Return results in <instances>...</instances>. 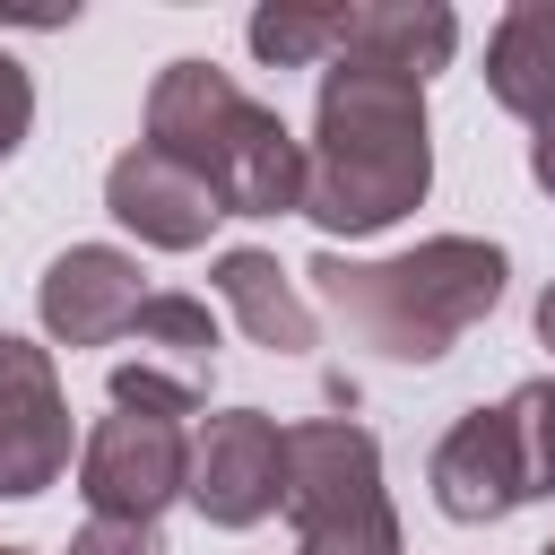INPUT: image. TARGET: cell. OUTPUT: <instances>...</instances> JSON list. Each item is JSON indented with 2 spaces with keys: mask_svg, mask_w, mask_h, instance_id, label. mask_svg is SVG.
Here are the masks:
<instances>
[{
  "mask_svg": "<svg viewBox=\"0 0 555 555\" xmlns=\"http://www.w3.org/2000/svg\"><path fill=\"white\" fill-rule=\"evenodd\" d=\"M434 191L425 87L373 61H330L304 139V217L321 234H382Z\"/></svg>",
  "mask_w": 555,
  "mask_h": 555,
  "instance_id": "obj_1",
  "label": "cell"
},
{
  "mask_svg": "<svg viewBox=\"0 0 555 555\" xmlns=\"http://www.w3.org/2000/svg\"><path fill=\"white\" fill-rule=\"evenodd\" d=\"M312 295L338 312V330L390 364H442L494 304H503V243L486 234H425L416 251H390V260H347V251H321L312 269Z\"/></svg>",
  "mask_w": 555,
  "mask_h": 555,
  "instance_id": "obj_2",
  "label": "cell"
},
{
  "mask_svg": "<svg viewBox=\"0 0 555 555\" xmlns=\"http://www.w3.org/2000/svg\"><path fill=\"white\" fill-rule=\"evenodd\" d=\"M147 147L191 165L225 217H286L304 208V139L243 95L217 61H165L147 87Z\"/></svg>",
  "mask_w": 555,
  "mask_h": 555,
  "instance_id": "obj_3",
  "label": "cell"
},
{
  "mask_svg": "<svg viewBox=\"0 0 555 555\" xmlns=\"http://www.w3.org/2000/svg\"><path fill=\"white\" fill-rule=\"evenodd\" d=\"M425 486H434L442 520H460V529H486L520 503H546L555 494V382H520L512 399L468 408L434 442Z\"/></svg>",
  "mask_w": 555,
  "mask_h": 555,
  "instance_id": "obj_4",
  "label": "cell"
},
{
  "mask_svg": "<svg viewBox=\"0 0 555 555\" xmlns=\"http://www.w3.org/2000/svg\"><path fill=\"white\" fill-rule=\"evenodd\" d=\"M286 520H295V538H338V546L399 538V512L382 494V442L356 416L286 425Z\"/></svg>",
  "mask_w": 555,
  "mask_h": 555,
  "instance_id": "obj_5",
  "label": "cell"
},
{
  "mask_svg": "<svg viewBox=\"0 0 555 555\" xmlns=\"http://www.w3.org/2000/svg\"><path fill=\"white\" fill-rule=\"evenodd\" d=\"M191 486V434L156 408H113L78 442V494L95 520H156Z\"/></svg>",
  "mask_w": 555,
  "mask_h": 555,
  "instance_id": "obj_6",
  "label": "cell"
},
{
  "mask_svg": "<svg viewBox=\"0 0 555 555\" xmlns=\"http://www.w3.org/2000/svg\"><path fill=\"white\" fill-rule=\"evenodd\" d=\"M182 503L208 529H260L269 512H286V425L260 408H217L191 434V486Z\"/></svg>",
  "mask_w": 555,
  "mask_h": 555,
  "instance_id": "obj_7",
  "label": "cell"
},
{
  "mask_svg": "<svg viewBox=\"0 0 555 555\" xmlns=\"http://www.w3.org/2000/svg\"><path fill=\"white\" fill-rule=\"evenodd\" d=\"M130 356L113 364V408H156V416H191L208 399V373H217V321L199 295H147L139 321L121 330Z\"/></svg>",
  "mask_w": 555,
  "mask_h": 555,
  "instance_id": "obj_8",
  "label": "cell"
},
{
  "mask_svg": "<svg viewBox=\"0 0 555 555\" xmlns=\"http://www.w3.org/2000/svg\"><path fill=\"white\" fill-rule=\"evenodd\" d=\"M61 468H69V399H61L52 347L0 330V494L26 503L61 486Z\"/></svg>",
  "mask_w": 555,
  "mask_h": 555,
  "instance_id": "obj_9",
  "label": "cell"
},
{
  "mask_svg": "<svg viewBox=\"0 0 555 555\" xmlns=\"http://www.w3.org/2000/svg\"><path fill=\"white\" fill-rule=\"evenodd\" d=\"M139 278H147V269H139L130 251H113V243H69V251L35 278V312H43V330H52L61 347H113V338L139 321V304H147Z\"/></svg>",
  "mask_w": 555,
  "mask_h": 555,
  "instance_id": "obj_10",
  "label": "cell"
},
{
  "mask_svg": "<svg viewBox=\"0 0 555 555\" xmlns=\"http://www.w3.org/2000/svg\"><path fill=\"white\" fill-rule=\"evenodd\" d=\"M104 208H113L139 243H156V251H199L208 225L225 217L217 191H208L191 165H173L165 147H147V139L113 156V173H104Z\"/></svg>",
  "mask_w": 555,
  "mask_h": 555,
  "instance_id": "obj_11",
  "label": "cell"
},
{
  "mask_svg": "<svg viewBox=\"0 0 555 555\" xmlns=\"http://www.w3.org/2000/svg\"><path fill=\"white\" fill-rule=\"evenodd\" d=\"M451 52H460V17L442 0H356L347 9V43H338V61H373V69H399L416 87Z\"/></svg>",
  "mask_w": 555,
  "mask_h": 555,
  "instance_id": "obj_12",
  "label": "cell"
},
{
  "mask_svg": "<svg viewBox=\"0 0 555 555\" xmlns=\"http://www.w3.org/2000/svg\"><path fill=\"white\" fill-rule=\"evenodd\" d=\"M486 95L520 121H555V0H512L486 35Z\"/></svg>",
  "mask_w": 555,
  "mask_h": 555,
  "instance_id": "obj_13",
  "label": "cell"
},
{
  "mask_svg": "<svg viewBox=\"0 0 555 555\" xmlns=\"http://www.w3.org/2000/svg\"><path fill=\"white\" fill-rule=\"evenodd\" d=\"M208 286H217L225 312L251 330V347H269V356H312V304L295 295V278H286L269 251H251V243L217 251Z\"/></svg>",
  "mask_w": 555,
  "mask_h": 555,
  "instance_id": "obj_14",
  "label": "cell"
},
{
  "mask_svg": "<svg viewBox=\"0 0 555 555\" xmlns=\"http://www.w3.org/2000/svg\"><path fill=\"white\" fill-rule=\"evenodd\" d=\"M251 52L269 61V69H330L338 61V43H347V9H304V0H269V9H251Z\"/></svg>",
  "mask_w": 555,
  "mask_h": 555,
  "instance_id": "obj_15",
  "label": "cell"
},
{
  "mask_svg": "<svg viewBox=\"0 0 555 555\" xmlns=\"http://www.w3.org/2000/svg\"><path fill=\"white\" fill-rule=\"evenodd\" d=\"M69 555H165V538H156V520H87L69 538Z\"/></svg>",
  "mask_w": 555,
  "mask_h": 555,
  "instance_id": "obj_16",
  "label": "cell"
},
{
  "mask_svg": "<svg viewBox=\"0 0 555 555\" xmlns=\"http://www.w3.org/2000/svg\"><path fill=\"white\" fill-rule=\"evenodd\" d=\"M26 130H35V78L0 52V156H17V147H26Z\"/></svg>",
  "mask_w": 555,
  "mask_h": 555,
  "instance_id": "obj_17",
  "label": "cell"
},
{
  "mask_svg": "<svg viewBox=\"0 0 555 555\" xmlns=\"http://www.w3.org/2000/svg\"><path fill=\"white\" fill-rule=\"evenodd\" d=\"M529 173H538V191L555 199V121H546V130L529 139Z\"/></svg>",
  "mask_w": 555,
  "mask_h": 555,
  "instance_id": "obj_18",
  "label": "cell"
},
{
  "mask_svg": "<svg viewBox=\"0 0 555 555\" xmlns=\"http://www.w3.org/2000/svg\"><path fill=\"white\" fill-rule=\"evenodd\" d=\"M295 555H399V538H390V546H338V538H295Z\"/></svg>",
  "mask_w": 555,
  "mask_h": 555,
  "instance_id": "obj_19",
  "label": "cell"
},
{
  "mask_svg": "<svg viewBox=\"0 0 555 555\" xmlns=\"http://www.w3.org/2000/svg\"><path fill=\"white\" fill-rule=\"evenodd\" d=\"M538 338L555 347V278H546V295H538Z\"/></svg>",
  "mask_w": 555,
  "mask_h": 555,
  "instance_id": "obj_20",
  "label": "cell"
},
{
  "mask_svg": "<svg viewBox=\"0 0 555 555\" xmlns=\"http://www.w3.org/2000/svg\"><path fill=\"white\" fill-rule=\"evenodd\" d=\"M538 555H555V538H546V546H538Z\"/></svg>",
  "mask_w": 555,
  "mask_h": 555,
  "instance_id": "obj_21",
  "label": "cell"
},
{
  "mask_svg": "<svg viewBox=\"0 0 555 555\" xmlns=\"http://www.w3.org/2000/svg\"><path fill=\"white\" fill-rule=\"evenodd\" d=\"M0 555H26V546H0Z\"/></svg>",
  "mask_w": 555,
  "mask_h": 555,
  "instance_id": "obj_22",
  "label": "cell"
}]
</instances>
